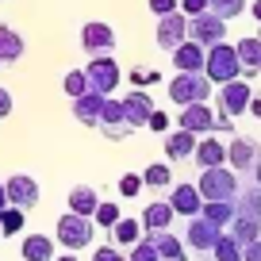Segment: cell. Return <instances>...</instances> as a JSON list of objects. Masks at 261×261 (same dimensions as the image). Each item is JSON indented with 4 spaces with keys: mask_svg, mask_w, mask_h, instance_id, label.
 Returning <instances> with one entry per match:
<instances>
[{
    "mask_svg": "<svg viewBox=\"0 0 261 261\" xmlns=\"http://www.w3.org/2000/svg\"><path fill=\"white\" fill-rule=\"evenodd\" d=\"M196 188H200L204 200H234L238 196V173L230 165H212V169L200 173Z\"/></svg>",
    "mask_w": 261,
    "mask_h": 261,
    "instance_id": "obj_3",
    "label": "cell"
},
{
    "mask_svg": "<svg viewBox=\"0 0 261 261\" xmlns=\"http://www.w3.org/2000/svg\"><path fill=\"white\" fill-rule=\"evenodd\" d=\"M177 8H180V12H185V16H200V12H204V8H207V0H180Z\"/></svg>",
    "mask_w": 261,
    "mask_h": 261,
    "instance_id": "obj_41",
    "label": "cell"
},
{
    "mask_svg": "<svg viewBox=\"0 0 261 261\" xmlns=\"http://www.w3.org/2000/svg\"><path fill=\"white\" fill-rule=\"evenodd\" d=\"M0 65H4V62H0Z\"/></svg>",
    "mask_w": 261,
    "mask_h": 261,
    "instance_id": "obj_53",
    "label": "cell"
},
{
    "mask_svg": "<svg viewBox=\"0 0 261 261\" xmlns=\"http://www.w3.org/2000/svg\"><path fill=\"white\" fill-rule=\"evenodd\" d=\"M19 253H23V261H54V242L46 234H27Z\"/></svg>",
    "mask_w": 261,
    "mask_h": 261,
    "instance_id": "obj_26",
    "label": "cell"
},
{
    "mask_svg": "<svg viewBox=\"0 0 261 261\" xmlns=\"http://www.w3.org/2000/svg\"><path fill=\"white\" fill-rule=\"evenodd\" d=\"M100 135H104L108 142H119V139H127L130 130V123H127V112H123V100H115V96H104V112H100Z\"/></svg>",
    "mask_w": 261,
    "mask_h": 261,
    "instance_id": "obj_7",
    "label": "cell"
},
{
    "mask_svg": "<svg viewBox=\"0 0 261 261\" xmlns=\"http://www.w3.org/2000/svg\"><path fill=\"white\" fill-rule=\"evenodd\" d=\"M200 215H204V219H212L215 227H223V230H227V227H230V219L238 215V207H234V200H204Z\"/></svg>",
    "mask_w": 261,
    "mask_h": 261,
    "instance_id": "obj_25",
    "label": "cell"
},
{
    "mask_svg": "<svg viewBox=\"0 0 261 261\" xmlns=\"http://www.w3.org/2000/svg\"><path fill=\"white\" fill-rule=\"evenodd\" d=\"M188 39L200 42L204 50H207V46H215V42L227 39V19L215 16L212 8H204L200 16H188Z\"/></svg>",
    "mask_w": 261,
    "mask_h": 261,
    "instance_id": "obj_6",
    "label": "cell"
},
{
    "mask_svg": "<svg viewBox=\"0 0 261 261\" xmlns=\"http://www.w3.org/2000/svg\"><path fill=\"white\" fill-rule=\"evenodd\" d=\"M257 158H261V142L253 135H238V139L227 142V165L234 173H250L257 165Z\"/></svg>",
    "mask_w": 261,
    "mask_h": 261,
    "instance_id": "obj_9",
    "label": "cell"
},
{
    "mask_svg": "<svg viewBox=\"0 0 261 261\" xmlns=\"http://www.w3.org/2000/svg\"><path fill=\"white\" fill-rule=\"evenodd\" d=\"M188 39V16L185 12H169V16H158V46L162 50H173Z\"/></svg>",
    "mask_w": 261,
    "mask_h": 261,
    "instance_id": "obj_11",
    "label": "cell"
},
{
    "mask_svg": "<svg viewBox=\"0 0 261 261\" xmlns=\"http://www.w3.org/2000/svg\"><path fill=\"white\" fill-rule=\"evenodd\" d=\"M142 185H150V188H169V185H173V173H169V165H165V162L146 165V173H142Z\"/></svg>",
    "mask_w": 261,
    "mask_h": 261,
    "instance_id": "obj_32",
    "label": "cell"
},
{
    "mask_svg": "<svg viewBox=\"0 0 261 261\" xmlns=\"http://www.w3.org/2000/svg\"><path fill=\"white\" fill-rule=\"evenodd\" d=\"M4 188H8V204L12 207H23V212H31L35 204H39V180L27 177V173H16V177L4 180Z\"/></svg>",
    "mask_w": 261,
    "mask_h": 261,
    "instance_id": "obj_13",
    "label": "cell"
},
{
    "mask_svg": "<svg viewBox=\"0 0 261 261\" xmlns=\"http://www.w3.org/2000/svg\"><path fill=\"white\" fill-rule=\"evenodd\" d=\"M142 238V223L139 219H115V227H112V246H135Z\"/></svg>",
    "mask_w": 261,
    "mask_h": 261,
    "instance_id": "obj_30",
    "label": "cell"
},
{
    "mask_svg": "<svg viewBox=\"0 0 261 261\" xmlns=\"http://www.w3.org/2000/svg\"><path fill=\"white\" fill-rule=\"evenodd\" d=\"M204 73H207L212 85H227V81H234V77H242V69H238V50L230 46L227 39L215 42V46H207Z\"/></svg>",
    "mask_w": 261,
    "mask_h": 261,
    "instance_id": "obj_1",
    "label": "cell"
},
{
    "mask_svg": "<svg viewBox=\"0 0 261 261\" xmlns=\"http://www.w3.org/2000/svg\"><path fill=\"white\" fill-rule=\"evenodd\" d=\"M215 130H219V135H227V130H230V115H215Z\"/></svg>",
    "mask_w": 261,
    "mask_h": 261,
    "instance_id": "obj_46",
    "label": "cell"
},
{
    "mask_svg": "<svg viewBox=\"0 0 261 261\" xmlns=\"http://www.w3.org/2000/svg\"><path fill=\"white\" fill-rule=\"evenodd\" d=\"M23 207H4V212H0V230H4V234H19V230H23Z\"/></svg>",
    "mask_w": 261,
    "mask_h": 261,
    "instance_id": "obj_33",
    "label": "cell"
},
{
    "mask_svg": "<svg viewBox=\"0 0 261 261\" xmlns=\"http://www.w3.org/2000/svg\"><path fill=\"white\" fill-rule=\"evenodd\" d=\"M196 261H207V257H196ZM212 261H215V257H212Z\"/></svg>",
    "mask_w": 261,
    "mask_h": 261,
    "instance_id": "obj_51",
    "label": "cell"
},
{
    "mask_svg": "<svg viewBox=\"0 0 261 261\" xmlns=\"http://www.w3.org/2000/svg\"><path fill=\"white\" fill-rule=\"evenodd\" d=\"M173 204L169 200H154V204H146L142 207V230H169V223H173Z\"/></svg>",
    "mask_w": 261,
    "mask_h": 261,
    "instance_id": "obj_23",
    "label": "cell"
},
{
    "mask_svg": "<svg viewBox=\"0 0 261 261\" xmlns=\"http://www.w3.org/2000/svg\"><path fill=\"white\" fill-rule=\"evenodd\" d=\"M242 261H261V238H257V242H246V246H242Z\"/></svg>",
    "mask_w": 261,
    "mask_h": 261,
    "instance_id": "obj_43",
    "label": "cell"
},
{
    "mask_svg": "<svg viewBox=\"0 0 261 261\" xmlns=\"http://www.w3.org/2000/svg\"><path fill=\"white\" fill-rule=\"evenodd\" d=\"M250 173H253V185H261V158H257V165H253Z\"/></svg>",
    "mask_w": 261,
    "mask_h": 261,
    "instance_id": "obj_49",
    "label": "cell"
},
{
    "mask_svg": "<svg viewBox=\"0 0 261 261\" xmlns=\"http://www.w3.org/2000/svg\"><path fill=\"white\" fill-rule=\"evenodd\" d=\"M234 207H238V215H250V219H261V185L238 188V196H234Z\"/></svg>",
    "mask_w": 261,
    "mask_h": 261,
    "instance_id": "obj_28",
    "label": "cell"
},
{
    "mask_svg": "<svg viewBox=\"0 0 261 261\" xmlns=\"http://www.w3.org/2000/svg\"><path fill=\"white\" fill-rule=\"evenodd\" d=\"M169 100L173 104H200V100H212V81H207V73H180L169 81Z\"/></svg>",
    "mask_w": 261,
    "mask_h": 261,
    "instance_id": "obj_4",
    "label": "cell"
},
{
    "mask_svg": "<svg viewBox=\"0 0 261 261\" xmlns=\"http://www.w3.org/2000/svg\"><path fill=\"white\" fill-rule=\"evenodd\" d=\"M169 204H173V212L177 215H200V207H204V196H200V188L196 185H177L169 192Z\"/></svg>",
    "mask_w": 261,
    "mask_h": 261,
    "instance_id": "obj_19",
    "label": "cell"
},
{
    "mask_svg": "<svg viewBox=\"0 0 261 261\" xmlns=\"http://www.w3.org/2000/svg\"><path fill=\"white\" fill-rule=\"evenodd\" d=\"M238 69H242V77H253L261 73V35H246V39H238Z\"/></svg>",
    "mask_w": 261,
    "mask_h": 261,
    "instance_id": "obj_17",
    "label": "cell"
},
{
    "mask_svg": "<svg viewBox=\"0 0 261 261\" xmlns=\"http://www.w3.org/2000/svg\"><path fill=\"white\" fill-rule=\"evenodd\" d=\"M246 112H250L253 119H261V92H253V96H250V108H246Z\"/></svg>",
    "mask_w": 261,
    "mask_h": 261,
    "instance_id": "obj_45",
    "label": "cell"
},
{
    "mask_svg": "<svg viewBox=\"0 0 261 261\" xmlns=\"http://www.w3.org/2000/svg\"><path fill=\"white\" fill-rule=\"evenodd\" d=\"M115 219H119V204H104V200H100L96 212H92V223H96V227H104V230H112Z\"/></svg>",
    "mask_w": 261,
    "mask_h": 261,
    "instance_id": "obj_35",
    "label": "cell"
},
{
    "mask_svg": "<svg viewBox=\"0 0 261 261\" xmlns=\"http://www.w3.org/2000/svg\"><path fill=\"white\" fill-rule=\"evenodd\" d=\"M146 4H150V12H154V16H169V12H177L180 0H146Z\"/></svg>",
    "mask_w": 261,
    "mask_h": 261,
    "instance_id": "obj_40",
    "label": "cell"
},
{
    "mask_svg": "<svg viewBox=\"0 0 261 261\" xmlns=\"http://www.w3.org/2000/svg\"><path fill=\"white\" fill-rule=\"evenodd\" d=\"M0 238H4V230H0Z\"/></svg>",
    "mask_w": 261,
    "mask_h": 261,
    "instance_id": "obj_52",
    "label": "cell"
},
{
    "mask_svg": "<svg viewBox=\"0 0 261 261\" xmlns=\"http://www.w3.org/2000/svg\"><path fill=\"white\" fill-rule=\"evenodd\" d=\"M85 77H89V89L100 92V96H112L115 85L123 81V73H119V65H115L112 54H92V62L85 65Z\"/></svg>",
    "mask_w": 261,
    "mask_h": 261,
    "instance_id": "obj_5",
    "label": "cell"
},
{
    "mask_svg": "<svg viewBox=\"0 0 261 261\" xmlns=\"http://www.w3.org/2000/svg\"><path fill=\"white\" fill-rule=\"evenodd\" d=\"M123 112H127V123H130V127H146L150 112H154V100H150L142 89H135V92H127V96H123Z\"/></svg>",
    "mask_w": 261,
    "mask_h": 261,
    "instance_id": "obj_21",
    "label": "cell"
},
{
    "mask_svg": "<svg viewBox=\"0 0 261 261\" xmlns=\"http://www.w3.org/2000/svg\"><path fill=\"white\" fill-rule=\"evenodd\" d=\"M250 96H253V89H250V81H242V77H234V81H227V85H219V96H215V104H219V112L223 115H242L246 108H250Z\"/></svg>",
    "mask_w": 261,
    "mask_h": 261,
    "instance_id": "obj_8",
    "label": "cell"
},
{
    "mask_svg": "<svg viewBox=\"0 0 261 261\" xmlns=\"http://www.w3.org/2000/svg\"><path fill=\"white\" fill-rule=\"evenodd\" d=\"M23 50H27L23 35H19V31H12L8 23H0V62H4V65L19 62V58H23Z\"/></svg>",
    "mask_w": 261,
    "mask_h": 261,
    "instance_id": "obj_24",
    "label": "cell"
},
{
    "mask_svg": "<svg viewBox=\"0 0 261 261\" xmlns=\"http://www.w3.org/2000/svg\"><path fill=\"white\" fill-rule=\"evenodd\" d=\"M96 204H100L96 188H89V185H77V188H69V212H77V215H89V219H92Z\"/></svg>",
    "mask_w": 261,
    "mask_h": 261,
    "instance_id": "obj_27",
    "label": "cell"
},
{
    "mask_svg": "<svg viewBox=\"0 0 261 261\" xmlns=\"http://www.w3.org/2000/svg\"><path fill=\"white\" fill-rule=\"evenodd\" d=\"M8 207V188H4V180H0V212Z\"/></svg>",
    "mask_w": 261,
    "mask_h": 261,
    "instance_id": "obj_47",
    "label": "cell"
},
{
    "mask_svg": "<svg viewBox=\"0 0 261 261\" xmlns=\"http://www.w3.org/2000/svg\"><path fill=\"white\" fill-rule=\"evenodd\" d=\"M250 12H253V19L261 23V0H253V4H250Z\"/></svg>",
    "mask_w": 261,
    "mask_h": 261,
    "instance_id": "obj_48",
    "label": "cell"
},
{
    "mask_svg": "<svg viewBox=\"0 0 261 261\" xmlns=\"http://www.w3.org/2000/svg\"><path fill=\"white\" fill-rule=\"evenodd\" d=\"M146 127H150V130H165V127H169V119L154 108V112H150V119H146Z\"/></svg>",
    "mask_w": 261,
    "mask_h": 261,
    "instance_id": "obj_44",
    "label": "cell"
},
{
    "mask_svg": "<svg viewBox=\"0 0 261 261\" xmlns=\"http://www.w3.org/2000/svg\"><path fill=\"white\" fill-rule=\"evenodd\" d=\"M127 261H162V257H158V250H154V242H150V238H139V242L130 246Z\"/></svg>",
    "mask_w": 261,
    "mask_h": 261,
    "instance_id": "obj_37",
    "label": "cell"
},
{
    "mask_svg": "<svg viewBox=\"0 0 261 261\" xmlns=\"http://www.w3.org/2000/svg\"><path fill=\"white\" fill-rule=\"evenodd\" d=\"M169 54H173V65H177L180 73H204V58H207V50L200 46V42L185 39L180 46H173Z\"/></svg>",
    "mask_w": 261,
    "mask_h": 261,
    "instance_id": "obj_15",
    "label": "cell"
},
{
    "mask_svg": "<svg viewBox=\"0 0 261 261\" xmlns=\"http://www.w3.org/2000/svg\"><path fill=\"white\" fill-rule=\"evenodd\" d=\"M12 108H16V100H12V92L0 85V119H8L12 115Z\"/></svg>",
    "mask_w": 261,
    "mask_h": 261,
    "instance_id": "obj_42",
    "label": "cell"
},
{
    "mask_svg": "<svg viewBox=\"0 0 261 261\" xmlns=\"http://www.w3.org/2000/svg\"><path fill=\"white\" fill-rule=\"evenodd\" d=\"M92 234H96V223L89 215H77V212H65L54 227V238L65 246V250H85L92 246Z\"/></svg>",
    "mask_w": 261,
    "mask_h": 261,
    "instance_id": "obj_2",
    "label": "cell"
},
{
    "mask_svg": "<svg viewBox=\"0 0 261 261\" xmlns=\"http://www.w3.org/2000/svg\"><path fill=\"white\" fill-rule=\"evenodd\" d=\"M219 234H223V227H215L204 215H192V219H188V230H185V242L192 246V250H200V253H212V246L219 242Z\"/></svg>",
    "mask_w": 261,
    "mask_h": 261,
    "instance_id": "obj_12",
    "label": "cell"
},
{
    "mask_svg": "<svg viewBox=\"0 0 261 261\" xmlns=\"http://www.w3.org/2000/svg\"><path fill=\"white\" fill-rule=\"evenodd\" d=\"M54 261H77V257H73V253H62V257H54Z\"/></svg>",
    "mask_w": 261,
    "mask_h": 261,
    "instance_id": "obj_50",
    "label": "cell"
},
{
    "mask_svg": "<svg viewBox=\"0 0 261 261\" xmlns=\"http://www.w3.org/2000/svg\"><path fill=\"white\" fill-rule=\"evenodd\" d=\"M62 89L69 92V96H81V92H89V77H85V69H69L62 81Z\"/></svg>",
    "mask_w": 261,
    "mask_h": 261,
    "instance_id": "obj_36",
    "label": "cell"
},
{
    "mask_svg": "<svg viewBox=\"0 0 261 261\" xmlns=\"http://www.w3.org/2000/svg\"><path fill=\"white\" fill-rule=\"evenodd\" d=\"M207 8H212L215 16H223V19H238L246 12V0H207Z\"/></svg>",
    "mask_w": 261,
    "mask_h": 261,
    "instance_id": "obj_34",
    "label": "cell"
},
{
    "mask_svg": "<svg viewBox=\"0 0 261 261\" xmlns=\"http://www.w3.org/2000/svg\"><path fill=\"white\" fill-rule=\"evenodd\" d=\"M212 257L215 261H242V246H238V238L219 234V242L212 246Z\"/></svg>",
    "mask_w": 261,
    "mask_h": 261,
    "instance_id": "obj_31",
    "label": "cell"
},
{
    "mask_svg": "<svg viewBox=\"0 0 261 261\" xmlns=\"http://www.w3.org/2000/svg\"><path fill=\"white\" fill-rule=\"evenodd\" d=\"M230 238H238V246L257 242V238H261V219H250V215H234V219H230Z\"/></svg>",
    "mask_w": 261,
    "mask_h": 261,
    "instance_id": "obj_29",
    "label": "cell"
},
{
    "mask_svg": "<svg viewBox=\"0 0 261 261\" xmlns=\"http://www.w3.org/2000/svg\"><path fill=\"white\" fill-rule=\"evenodd\" d=\"M81 50H89V54H108V50H115V27L104 23V19H89V23L81 27Z\"/></svg>",
    "mask_w": 261,
    "mask_h": 261,
    "instance_id": "obj_10",
    "label": "cell"
},
{
    "mask_svg": "<svg viewBox=\"0 0 261 261\" xmlns=\"http://www.w3.org/2000/svg\"><path fill=\"white\" fill-rule=\"evenodd\" d=\"M92 261H127V257H123V250H115V246H100V250H92Z\"/></svg>",
    "mask_w": 261,
    "mask_h": 261,
    "instance_id": "obj_39",
    "label": "cell"
},
{
    "mask_svg": "<svg viewBox=\"0 0 261 261\" xmlns=\"http://www.w3.org/2000/svg\"><path fill=\"white\" fill-rule=\"evenodd\" d=\"M196 139H200V135L177 127L173 135H165V158H169V162H188V158H192V150H196Z\"/></svg>",
    "mask_w": 261,
    "mask_h": 261,
    "instance_id": "obj_22",
    "label": "cell"
},
{
    "mask_svg": "<svg viewBox=\"0 0 261 261\" xmlns=\"http://www.w3.org/2000/svg\"><path fill=\"white\" fill-rule=\"evenodd\" d=\"M100 112H104V96L100 92H81V96H73V119L85 123V127H96L100 123Z\"/></svg>",
    "mask_w": 261,
    "mask_h": 261,
    "instance_id": "obj_18",
    "label": "cell"
},
{
    "mask_svg": "<svg viewBox=\"0 0 261 261\" xmlns=\"http://www.w3.org/2000/svg\"><path fill=\"white\" fill-rule=\"evenodd\" d=\"M139 192H142V173H123L119 177V196L130 200V196H139Z\"/></svg>",
    "mask_w": 261,
    "mask_h": 261,
    "instance_id": "obj_38",
    "label": "cell"
},
{
    "mask_svg": "<svg viewBox=\"0 0 261 261\" xmlns=\"http://www.w3.org/2000/svg\"><path fill=\"white\" fill-rule=\"evenodd\" d=\"M192 162L200 165V169H212V165H227V142L212 139V135H204V139H196Z\"/></svg>",
    "mask_w": 261,
    "mask_h": 261,
    "instance_id": "obj_16",
    "label": "cell"
},
{
    "mask_svg": "<svg viewBox=\"0 0 261 261\" xmlns=\"http://www.w3.org/2000/svg\"><path fill=\"white\" fill-rule=\"evenodd\" d=\"M177 123L185 130H192V135H212V130H215V112H212L207 100H200V104H185Z\"/></svg>",
    "mask_w": 261,
    "mask_h": 261,
    "instance_id": "obj_14",
    "label": "cell"
},
{
    "mask_svg": "<svg viewBox=\"0 0 261 261\" xmlns=\"http://www.w3.org/2000/svg\"><path fill=\"white\" fill-rule=\"evenodd\" d=\"M146 238L154 242V250H158L162 261H188L185 242H180L177 234H169V230H146Z\"/></svg>",
    "mask_w": 261,
    "mask_h": 261,
    "instance_id": "obj_20",
    "label": "cell"
}]
</instances>
